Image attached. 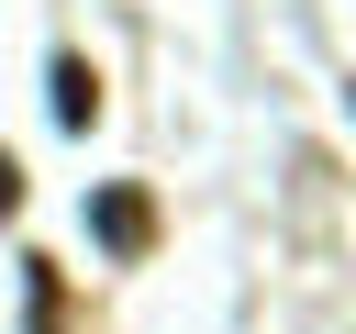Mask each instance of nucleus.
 I'll return each mask as SVG.
<instances>
[{"label":"nucleus","instance_id":"nucleus-2","mask_svg":"<svg viewBox=\"0 0 356 334\" xmlns=\"http://www.w3.org/2000/svg\"><path fill=\"white\" fill-rule=\"evenodd\" d=\"M56 122H67V134L100 122V78H89V56H56Z\"/></svg>","mask_w":356,"mask_h":334},{"label":"nucleus","instance_id":"nucleus-1","mask_svg":"<svg viewBox=\"0 0 356 334\" xmlns=\"http://www.w3.org/2000/svg\"><path fill=\"white\" fill-rule=\"evenodd\" d=\"M89 234H100L111 256H145V245H156V200H145V189H100V200H89Z\"/></svg>","mask_w":356,"mask_h":334}]
</instances>
